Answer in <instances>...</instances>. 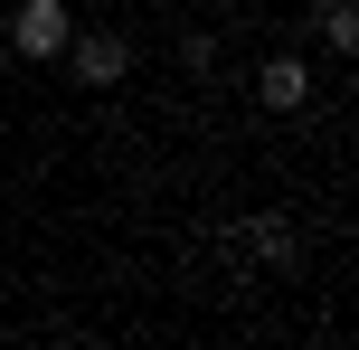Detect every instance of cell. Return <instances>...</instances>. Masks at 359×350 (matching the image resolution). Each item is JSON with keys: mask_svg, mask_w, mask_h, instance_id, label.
<instances>
[{"mask_svg": "<svg viewBox=\"0 0 359 350\" xmlns=\"http://www.w3.org/2000/svg\"><path fill=\"white\" fill-rule=\"evenodd\" d=\"M255 105L265 114H303L312 105V67L303 57H265V67H255Z\"/></svg>", "mask_w": 359, "mask_h": 350, "instance_id": "3", "label": "cell"}, {"mask_svg": "<svg viewBox=\"0 0 359 350\" xmlns=\"http://www.w3.org/2000/svg\"><path fill=\"white\" fill-rule=\"evenodd\" d=\"M67 38H76L67 0H19V10H10V57H57Z\"/></svg>", "mask_w": 359, "mask_h": 350, "instance_id": "2", "label": "cell"}, {"mask_svg": "<svg viewBox=\"0 0 359 350\" xmlns=\"http://www.w3.org/2000/svg\"><path fill=\"white\" fill-rule=\"evenodd\" d=\"M227 246H255L265 265H293V256H303V237H293V218H284V208H255L246 227H227Z\"/></svg>", "mask_w": 359, "mask_h": 350, "instance_id": "4", "label": "cell"}, {"mask_svg": "<svg viewBox=\"0 0 359 350\" xmlns=\"http://www.w3.org/2000/svg\"><path fill=\"white\" fill-rule=\"evenodd\" d=\"M57 57L76 67V86H123V76H133V48H123L114 29H76Z\"/></svg>", "mask_w": 359, "mask_h": 350, "instance_id": "1", "label": "cell"}, {"mask_svg": "<svg viewBox=\"0 0 359 350\" xmlns=\"http://www.w3.org/2000/svg\"><path fill=\"white\" fill-rule=\"evenodd\" d=\"M322 38H331V48H359V10H350V0H322Z\"/></svg>", "mask_w": 359, "mask_h": 350, "instance_id": "5", "label": "cell"}]
</instances>
